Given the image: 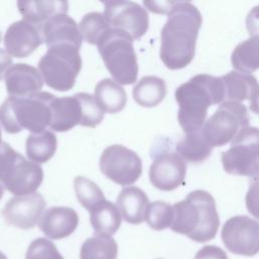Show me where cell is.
<instances>
[{
    "label": "cell",
    "instance_id": "cell-1",
    "mask_svg": "<svg viewBox=\"0 0 259 259\" xmlns=\"http://www.w3.org/2000/svg\"><path fill=\"white\" fill-rule=\"evenodd\" d=\"M201 24L202 16L190 2H177L168 13L160 46V58L168 69L178 70L190 64Z\"/></svg>",
    "mask_w": 259,
    "mask_h": 259
},
{
    "label": "cell",
    "instance_id": "cell-2",
    "mask_svg": "<svg viewBox=\"0 0 259 259\" xmlns=\"http://www.w3.org/2000/svg\"><path fill=\"white\" fill-rule=\"evenodd\" d=\"M179 105L178 121L185 134L200 130L207 116V109L225 102V88L222 77L197 74L175 91Z\"/></svg>",
    "mask_w": 259,
    "mask_h": 259
},
{
    "label": "cell",
    "instance_id": "cell-3",
    "mask_svg": "<svg viewBox=\"0 0 259 259\" xmlns=\"http://www.w3.org/2000/svg\"><path fill=\"white\" fill-rule=\"evenodd\" d=\"M171 230L187 236L194 242L212 240L220 227V218L213 197L204 190H194L173 204Z\"/></svg>",
    "mask_w": 259,
    "mask_h": 259
},
{
    "label": "cell",
    "instance_id": "cell-4",
    "mask_svg": "<svg viewBox=\"0 0 259 259\" xmlns=\"http://www.w3.org/2000/svg\"><path fill=\"white\" fill-rule=\"evenodd\" d=\"M55 97L44 91L28 97L9 96L0 106V123L8 134L41 133L50 126V105Z\"/></svg>",
    "mask_w": 259,
    "mask_h": 259
},
{
    "label": "cell",
    "instance_id": "cell-5",
    "mask_svg": "<svg viewBox=\"0 0 259 259\" xmlns=\"http://www.w3.org/2000/svg\"><path fill=\"white\" fill-rule=\"evenodd\" d=\"M134 39L124 31L110 28L97 44L98 52L113 80L121 85L137 81L139 66Z\"/></svg>",
    "mask_w": 259,
    "mask_h": 259
},
{
    "label": "cell",
    "instance_id": "cell-6",
    "mask_svg": "<svg viewBox=\"0 0 259 259\" xmlns=\"http://www.w3.org/2000/svg\"><path fill=\"white\" fill-rule=\"evenodd\" d=\"M44 180L41 167L28 161L9 144L0 145V182L16 196L35 192Z\"/></svg>",
    "mask_w": 259,
    "mask_h": 259
},
{
    "label": "cell",
    "instance_id": "cell-7",
    "mask_svg": "<svg viewBox=\"0 0 259 259\" xmlns=\"http://www.w3.org/2000/svg\"><path fill=\"white\" fill-rule=\"evenodd\" d=\"M81 68L79 49L70 45L49 48L38 61V71L44 82L57 91L71 90Z\"/></svg>",
    "mask_w": 259,
    "mask_h": 259
},
{
    "label": "cell",
    "instance_id": "cell-8",
    "mask_svg": "<svg viewBox=\"0 0 259 259\" xmlns=\"http://www.w3.org/2000/svg\"><path fill=\"white\" fill-rule=\"evenodd\" d=\"M249 114L241 102L225 101L201 127L202 135L212 147H222L233 141L245 127L249 126Z\"/></svg>",
    "mask_w": 259,
    "mask_h": 259
},
{
    "label": "cell",
    "instance_id": "cell-9",
    "mask_svg": "<svg viewBox=\"0 0 259 259\" xmlns=\"http://www.w3.org/2000/svg\"><path fill=\"white\" fill-rule=\"evenodd\" d=\"M222 164L231 175L256 177L259 175V128L247 126L222 153Z\"/></svg>",
    "mask_w": 259,
    "mask_h": 259
},
{
    "label": "cell",
    "instance_id": "cell-10",
    "mask_svg": "<svg viewBox=\"0 0 259 259\" xmlns=\"http://www.w3.org/2000/svg\"><path fill=\"white\" fill-rule=\"evenodd\" d=\"M99 168L108 179L124 187L134 184L143 171L139 155L122 145L105 148L99 158Z\"/></svg>",
    "mask_w": 259,
    "mask_h": 259
},
{
    "label": "cell",
    "instance_id": "cell-11",
    "mask_svg": "<svg viewBox=\"0 0 259 259\" xmlns=\"http://www.w3.org/2000/svg\"><path fill=\"white\" fill-rule=\"evenodd\" d=\"M221 237L233 254L254 256L259 252V222L247 215L230 218L223 226Z\"/></svg>",
    "mask_w": 259,
    "mask_h": 259
},
{
    "label": "cell",
    "instance_id": "cell-12",
    "mask_svg": "<svg viewBox=\"0 0 259 259\" xmlns=\"http://www.w3.org/2000/svg\"><path fill=\"white\" fill-rule=\"evenodd\" d=\"M103 15L111 28L124 31L133 39H140L149 28L148 12L136 2H104Z\"/></svg>",
    "mask_w": 259,
    "mask_h": 259
},
{
    "label": "cell",
    "instance_id": "cell-13",
    "mask_svg": "<svg viewBox=\"0 0 259 259\" xmlns=\"http://www.w3.org/2000/svg\"><path fill=\"white\" fill-rule=\"evenodd\" d=\"M46 207V200L39 192L10 198L2 209L5 222L21 230L32 229L39 221Z\"/></svg>",
    "mask_w": 259,
    "mask_h": 259
},
{
    "label": "cell",
    "instance_id": "cell-14",
    "mask_svg": "<svg viewBox=\"0 0 259 259\" xmlns=\"http://www.w3.org/2000/svg\"><path fill=\"white\" fill-rule=\"evenodd\" d=\"M186 175V162L174 152H162L157 155L150 166L149 178L153 186L163 191L179 187Z\"/></svg>",
    "mask_w": 259,
    "mask_h": 259
},
{
    "label": "cell",
    "instance_id": "cell-15",
    "mask_svg": "<svg viewBox=\"0 0 259 259\" xmlns=\"http://www.w3.org/2000/svg\"><path fill=\"white\" fill-rule=\"evenodd\" d=\"M41 28L25 19L11 23L4 34L6 52L18 59L29 56L44 42Z\"/></svg>",
    "mask_w": 259,
    "mask_h": 259
},
{
    "label": "cell",
    "instance_id": "cell-16",
    "mask_svg": "<svg viewBox=\"0 0 259 259\" xmlns=\"http://www.w3.org/2000/svg\"><path fill=\"white\" fill-rule=\"evenodd\" d=\"M6 90L12 97H28L41 91L44 79L38 71L25 63L13 64L4 77Z\"/></svg>",
    "mask_w": 259,
    "mask_h": 259
},
{
    "label": "cell",
    "instance_id": "cell-17",
    "mask_svg": "<svg viewBox=\"0 0 259 259\" xmlns=\"http://www.w3.org/2000/svg\"><path fill=\"white\" fill-rule=\"evenodd\" d=\"M77 212L67 206H53L44 211L38 227L50 239L60 240L70 236L78 227Z\"/></svg>",
    "mask_w": 259,
    "mask_h": 259
},
{
    "label": "cell",
    "instance_id": "cell-18",
    "mask_svg": "<svg viewBox=\"0 0 259 259\" xmlns=\"http://www.w3.org/2000/svg\"><path fill=\"white\" fill-rule=\"evenodd\" d=\"M42 39L47 48L70 45L80 49L82 35L76 21L67 14H58L48 20L41 28Z\"/></svg>",
    "mask_w": 259,
    "mask_h": 259
},
{
    "label": "cell",
    "instance_id": "cell-19",
    "mask_svg": "<svg viewBox=\"0 0 259 259\" xmlns=\"http://www.w3.org/2000/svg\"><path fill=\"white\" fill-rule=\"evenodd\" d=\"M50 109V128L55 132H68L82 122V105L77 94L65 97L56 96L51 102Z\"/></svg>",
    "mask_w": 259,
    "mask_h": 259
},
{
    "label": "cell",
    "instance_id": "cell-20",
    "mask_svg": "<svg viewBox=\"0 0 259 259\" xmlns=\"http://www.w3.org/2000/svg\"><path fill=\"white\" fill-rule=\"evenodd\" d=\"M117 208L123 220L133 225H139L145 221V214L149 205V198L145 191L137 186H125L116 198Z\"/></svg>",
    "mask_w": 259,
    "mask_h": 259
},
{
    "label": "cell",
    "instance_id": "cell-21",
    "mask_svg": "<svg viewBox=\"0 0 259 259\" xmlns=\"http://www.w3.org/2000/svg\"><path fill=\"white\" fill-rule=\"evenodd\" d=\"M18 11L23 19L41 26L51 18L58 14H67L69 4L67 1L59 0H36V1H18Z\"/></svg>",
    "mask_w": 259,
    "mask_h": 259
},
{
    "label": "cell",
    "instance_id": "cell-22",
    "mask_svg": "<svg viewBox=\"0 0 259 259\" xmlns=\"http://www.w3.org/2000/svg\"><path fill=\"white\" fill-rule=\"evenodd\" d=\"M225 88V101L241 102L251 99L259 87L256 78L252 74L231 71L222 76Z\"/></svg>",
    "mask_w": 259,
    "mask_h": 259
},
{
    "label": "cell",
    "instance_id": "cell-23",
    "mask_svg": "<svg viewBox=\"0 0 259 259\" xmlns=\"http://www.w3.org/2000/svg\"><path fill=\"white\" fill-rule=\"evenodd\" d=\"M89 213L95 236L111 237L120 227L121 214L117 206L111 201L104 200L91 209Z\"/></svg>",
    "mask_w": 259,
    "mask_h": 259
},
{
    "label": "cell",
    "instance_id": "cell-24",
    "mask_svg": "<svg viewBox=\"0 0 259 259\" xmlns=\"http://www.w3.org/2000/svg\"><path fill=\"white\" fill-rule=\"evenodd\" d=\"M94 98L101 110L108 113L121 111L126 103L125 90L109 78H105L96 84Z\"/></svg>",
    "mask_w": 259,
    "mask_h": 259
},
{
    "label": "cell",
    "instance_id": "cell-25",
    "mask_svg": "<svg viewBox=\"0 0 259 259\" xmlns=\"http://www.w3.org/2000/svg\"><path fill=\"white\" fill-rule=\"evenodd\" d=\"M167 93L163 79L156 76L141 78L133 89L135 101L143 107H154L160 104Z\"/></svg>",
    "mask_w": 259,
    "mask_h": 259
},
{
    "label": "cell",
    "instance_id": "cell-26",
    "mask_svg": "<svg viewBox=\"0 0 259 259\" xmlns=\"http://www.w3.org/2000/svg\"><path fill=\"white\" fill-rule=\"evenodd\" d=\"M57 150V137L51 131L31 133L25 142L28 159L36 164L46 163L53 158Z\"/></svg>",
    "mask_w": 259,
    "mask_h": 259
},
{
    "label": "cell",
    "instance_id": "cell-27",
    "mask_svg": "<svg viewBox=\"0 0 259 259\" xmlns=\"http://www.w3.org/2000/svg\"><path fill=\"white\" fill-rule=\"evenodd\" d=\"M177 153L185 162L201 163L206 160L212 151V147L204 139L201 128L189 134L176 145Z\"/></svg>",
    "mask_w": 259,
    "mask_h": 259
},
{
    "label": "cell",
    "instance_id": "cell-28",
    "mask_svg": "<svg viewBox=\"0 0 259 259\" xmlns=\"http://www.w3.org/2000/svg\"><path fill=\"white\" fill-rule=\"evenodd\" d=\"M231 61L238 72L251 74L259 69V35H253L237 45Z\"/></svg>",
    "mask_w": 259,
    "mask_h": 259
},
{
    "label": "cell",
    "instance_id": "cell-29",
    "mask_svg": "<svg viewBox=\"0 0 259 259\" xmlns=\"http://www.w3.org/2000/svg\"><path fill=\"white\" fill-rule=\"evenodd\" d=\"M117 244L111 237L88 238L81 247L80 259H116Z\"/></svg>",
    "mask_w": 259,
    "mask_h": 259
},
{
    "label": "cell",
    "instance_id": "cell-30",
    "mask_svg": "<svg viewBox=\"0 0 259 259\" xmlns=\"http://www.w3.org/2000/svg\"><path fill=\"white\" fill-rule=\"evenodd\" d=\"M74 189L78 201L88 211L106 200L99 186L84 176L74 178Z\"/></svg>",
    "mask_w": 259,
    "mask_h": 259
},
{
    "label": "cell",
    "instance_id": "cell-31",
    "mask_svg": "<svg viewBox=\"0 0 259 259\" xmlns=\"http://www.w3.org/2000/svg\"><path fill=\"white\" fill-rule=\"evenodd\" d=\"M110 28L103 13L100 12L85 14L79 23L82 38L90 45H97L102 35Z\"/></svg>",
    "mask_w": 259,
    "mask_h": 259
},
{
    "label": "cell",
    "instance_id": "cell-32",
    "mask_svg": "<svg viewBox=\"0 0 259 259\" xmlns=\"http://www.w3.org/2000/svg\"><path fill=\"white\" fill-rule=\"evenodd\" d=\"M173 205L164 201H154L149 203L145 214V221L149 227L156 231L170 228L173 223Z\"/></svg>",
    "mask_w": 259,
    "mask_h": 259
},
{
    "label": "cell",
    "instance_id": "cell-33",
    "mask_svg": "<svg viewBox=\"0 0 259 259\" xmlns=\"http://www.w3.org/2000/svg\"><path fill=\"white\" fill-rule=\"evenodd\" d=\"M77 96L81 102L83 113V118L80 125L95 127L102 121L104 112L101 110L95 98L91 94L80 92L77 93Z\"/></svg>",
    "mask_w": 259,
    "mask_h": 259
},
{
    "label": "cell",
    "instance_id": "cell-34",
    "mask_svg": "<svg viewBox=\"0 0 259 259\" xmlns=\"http://www.w3.org/2000/svg\"><path fill=\"white\" fill-rule=\"evenodd\" d=\"M25 259H64L56 245L46 238L33 240L25 254Z\"/></svg>",
    "mask_w": 259,
    "mask_h": 259
},
{
    "label": "cell",
    "instance_id": "cell-35",
    "mask_svg": "<svg viewBox=\"0 0 259 259\" xmlns=\"http://www.w3.org/2000/svg\"><path fill=\"white\" fill-rule=\"evenodd\" d=\"M246 207L256 219H259V175L252 178L246 194Z\"/></svg>",
    "mask_w": 259,
    "mask_h": 259
},
{
    "label": "cell",
    "instance_id": "cell-36",
    "mask_svg": "<svg viewBox=\"0 0 259 259\" xmlns=\"http://www.w3.org/2000/svg\"><path fill=\"white\" fill-rule=\"evenodd\" d=\"M194 259H229L227 253L214 245H206L197 251Z\"/></svg>",
    "mask_w": 259,
    "mask_h": 259
},
{
    "label": "cell",
    "instance_id": "cell-37",
    "mask_svg": "<svg viewBox=\"0 0 259 259\" xmlns=\"http://www.w3.org/2000/svg\"><path fill=\"white\" fill-rule=\"evenodd\" d=\"M246 27L250 36L259 35V5L249 11L246 17Z\"/></svg>",
    "mask_w": 259,
    "mask_h": 259
},
{
    "label": "cell",
    "instance_id": "cell-38",
    "mask_svg": "<svg viewBox=\"0 0 259 259\" xmlns=\"http://www.w3.org/2000/svg\"><path fill=\"white\" fill-rule=\"evenodd\" d=\"M177 1H144V5L155 13H169Z\"/></svg>",
    "mask_w": 259,
    "mask_h": 259
},
{
    "label": "cell",
    "instance_id": "cell-39",
    "mask_svg": "<svg viewBox=\"0 0 259 259\" xmlns=\"http://www.w3.org/2000/svg\"><path fill=\"white\" fill-rule=\"evenodd\" d=\"M13 64H12L11 56L3 49H0V81L5 77L7 70Z\"/></svg>",
    "mask_w": 259,
    "mask_h": 259
},
{
    "label": "cell",
    "instance_id": "cell-40",
    "mask_svg": "<svg viewBox=\"0 0 259 259\" xmlns=\"http://www.w3.org/2000/svg\"><path fill=\"white\" fill-rule=\"evenodd\" d=\"M250 109L259 115V87L250 99Z\"/></svg>",
    "mask_w": 259,
    "mask_h": 259
},
{
    "label": "cell",
    "instance_id": "cell-41",
    "mask_svg": "<svg viewBox=\"0 0 259 259\" xmlns=\"http://www.w3.org/2000/svg\"><path fill=\"white\" fill-rule=\"evenodd\" d=\"M3 193H4V186H3L2 183L0 182V200H1L2 196H3Z\"/></svg>",
    "mask_w": 259,
    "mask_h": 259
},
{
    "label": "cell",
    "instance_id": "cell-42",
    "mask_svg": "<svg viewBox=\"0 0 259 259\" xmlns=\"http://www.w3.org/2000/svg\"><path fill=\"white\" fill-rule=\"evenodd\" d=\"M0 259H7V258H6V256H5L2 252H0Z\"/></svg>",
    "mask_w": 259,
    "mask_h": 259
},
{
    "label": "cell",
    "instance_id": "cell-43",
    "mask_svg": "<svg viewBox=\"0 0 259 259\" xmlns=\"http://www.w3.org/2000/svg\"><path fill=\"white\" fill-rule=\"evenodd\" d=\"M2 144V133H1V128H0V145Z\"/></svg>",
    "mask_w": 259,
    "mask_h": 259
},
{
    "label": "cell",
    "instance_id": "cell-44",
    "mask_svg": "<svg viewBox=\"0 0 259 259\" xmlns=\"http://www.w3.org/2000/svg\"><path fill=\"white\" fill-rule=\"evenodd\" d=\"M0 41H1V32H0Z\"/></svg>",
    "mask_w": 259,
    "mask_h": 259
}]
</instances>
